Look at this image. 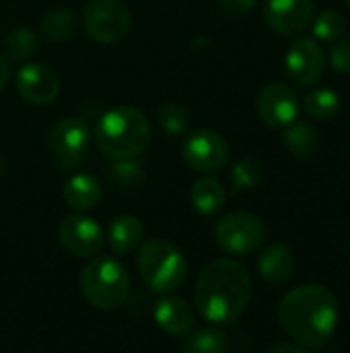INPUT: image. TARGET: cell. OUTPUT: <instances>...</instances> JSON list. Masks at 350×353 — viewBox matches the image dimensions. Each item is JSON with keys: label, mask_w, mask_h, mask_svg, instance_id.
<instances>
[{"label": "cell", "mask_w": 350, "mask_h": 353, "mask_svg": "<svg viewBox=\"0 0 350 353\" xmlns=\"http://www.w3.org/2000/svg\"><path fill=\"white\" fill-rule=\"evenodd\" d=\"M252 294L254 288L248 269L233 259H217L200 271L194 288V304L204 321L229 325L248 310Z\"/></svg>", "instance_id": "obj_1"}, {"label": "cell", "mask_w": 350, "mask_h": 353, "mask_svg": "<svg viewBox=\"0 0 350 353\" xmlns=\"http://www.w3.org/2000/svg\"><path fill=\"white\" fill-rule=\"evenodd\" d=\"M278 323L293 341L307 350H318L336 331L338 300L326 285H299L281 300Z\"/></svg>", "instance_id": "obj_2"}, {"label": "cell", "mask_w": 350, "mask_h": 353, "mask_svg": "<svg viewBox=\"0 0 350 353\" xmlns=\"http://www.w3.org/2000/svg\"><path fill=\"white\" fill-rule=\"evenodd\" d=\"M95 139L99 149L111 159H134L151 143V126L146 116L134 105H118L107 110L97 124Z\"/></svg>", "instance_id": "obj_3"}, {"label": "cell", "mask_w": 350, "mask_h": 353, "mask_svg": "<svg viewBox=\"0 0 350 353\" xmlns=\"http://www.w3.org/2000/svg\"><path fill=\"white\" fill-rule=\"evenodd\" d=\"M80 292L85 300L105 312H113L128 302L130 296V275L126 267L113 256L93 259L78 277Z\"/></svg>", "instance_id": "obj_4"}, {"label": "cell", "mask_w": 350, "mask_h": 353, "mask_svg": "<svg viewBox=\"0 0 350 353\" xmlns=\"http://www.w3.org/2000/svg\"><path fill=\"white\" fill-rule=\"evenodd\" d=\"M138 273L151 292L165 294L177 290L188 275L184 252L167 240H149L138 250Z\"/></svg>", "instance_id": "obj_5"}, {"label": "cell", "mask_w": 350, "mask_h": 353, "mask_svg": "<svg viewBox=\"0 0 350 353\" xmlns=\"http://www.w3.org/2000/svg\"><path fill=\"white\" fill-rule=\"evenodd\" d=\"M217 244L235 256H245L258 250L266 240V225L258 215L245 211H233L219 219L215 225Z\"/></svg>", "instance_id": "obj_6"}, {"label": "cell", "mask_w": 350, "mask_h": 353, "mask_svg": "<svg viewBox=\"0 0 350 353\" xmlns=\"http://www.w3.org/2000/svg\"><path fill=\"white\" fill-rule=\"evenodd\" d=\"M87 33L99 43L122 41L132 25L128 6L122 0H91L83 12Z\"/></svg>", "instance_id": "obj_7"}, {"label": "cell", "mask_w": 350, "mask_h": 353, "mask_svg": "<svg viewBox=\"0 0 350 353\" xmlns=\"http://www.w3.org/2000/svg\"><path fill=\"white\" fill-rule=\"evenodd\" d=\"M91 130L83 118L68 116L58 120L47 134V149L62 168H76L87 153Z\"/></svg>", "instance_id": "obj_8"}, {"label": "cell", "mask_w": 350, "mask_h": 353, "mask_svg": "<svg viewBox=\"0 0 350 353\" xmlns=\"http://www.w3.org/2000/svg\"><path fill=\"white\" fill-rule=\"evenodd\" d=\"M229 145L227 141L208 128L192 132L182 145V159L196 172L212 174L223 170L229 163Z\"/></svg>", "instance_id": "obj_9"}, {"label": "cell", "mask_w": 350, "mask_h": 353, "mask_svg": "<svg viewBox=\"0 0 350 353\" xmlns=\"http://www.w3.org/2000/svg\"><path fill=\"white\" fill-rule=\"evenodd\" d=\"M58 240L66 252L78 259H93L101 252L105 236L101 225L85 215L64 217L58 225Z\"/></svg>", "instance_id": "obj_10"}, {"label": "cell", "mask_w": 350, "mask_h": 353, "mask_svg": "<svg viewBox=\"0 0 350 353\" xmlns=\"http://www.w3.org/2000/svg\"><path fill=\"white\" fill-rule=\"evenodd\" d=\"M258 114L270 128H285L299 114V97L285 83H268L260 89L256 99Z\"/></svg>", "instance_id": "obj_11"}, {"label": "cell", "mask_w": 350, "mask_h": 353, "mask_svg": "<svg viewBox=\"0 0 350 353\" xmlns=\"http://www.w3.org/2000/svg\"><path fill=\"white\" fill-rule=\"evenodd\" d=\"M287 74L303 87H309L320 81L326 68V54L318 39L301 37L293 41V46L287 52Z\"/></svg>", "instance_id": "obj_12"}, {"label": "cell", "mask_w": 350, "mask_h": 353, "mask_svg": "<svg viewBox=\"0 0 350 353\" xmlns=\"http://www.w3.org/2000/svg\"><path fill=\"white\" fill-rule=\"evenodd\" d=\"M19 95L33 105H47L60 93V81L54 68L41 62H29L19 68L14 79Z\"/></svg>", "instance_id": "obj_13"}, {"label": "cell", "mask_w": 350, "mask_h": 353, "mask_svg": "<svg viewBox=\"0 0 350 353\" xmlns=\"http://www.w3.org/2000/svg\"><path fill=\"white\" fill-rule=\"evenodd\" d=\"M264 19L272 31L281 35H293L314 23L316 4L314 0H268Z\"/></svg>", "instance_id": "obj_14"}, {"label": "cell", "mask_w": 350, "mask_h": 353, "mask_svg": "<svg viewBox=\"0 0 350 353\" xmlns=\"http://www.w3.org/2000/svg\"><path fill=\"white\" fill-rule=\"evenodd\" d=\"M153 319L157 327L171 337H186L196 325L192 306L175 296L161 298L153 308Z\"/></svg>", "instance_id": "obj_15"}, {"label": "cell", "mask_w": 350, "mask_h": 353, "mask_svg": "<svg viewBox=\"0 0 350 353\" xmlns=\"http://www.w3.org/2000/svg\"><path fill=\"white\" fill-rule=\"evenodd\" d=\"M260 277L270 285H283L293 277L295 271V254L285 244L268 246L258 259Z\"/></svg>", "instance_id": "obj_16"}, {"label": "cell", "mask_w": 350, "mask_h": 353, "mask_svg": "<svg viewBox=\"0 0 350 353\" xmlns=\"http://www.w3.org/2000/svg\"><path fill=\"white\" fill-rule=\"evenodd\" d=\"M144 238V228L134 215H120L109 225V248L118 256H126L140 246Z\"/></svg>", "instance_id": "obj_17"}, {"label": "cell", "mask_w": 350, "mask_h": 353, "mask_svg": "<svg viewBox=\"0 0 350 353\" xmlns=\"http://www.w3.org/2000/svg\"><path fill=\"white\" fill-rule=\"evenodd\" d=\"M62 196H64V203L70 209L87 211V209H93L101 201V186L89 174H74L64 184Z\"/></svg>", "instance_id": "obj_18"}, {"label": "cell", "mask_w": 350, "mask_h": 353, "mask_svg": "<svg viewBox=\"0 0 350 353\" xmlns=\"http://www.w3.org/2000/svg\"><path fill=\"white\" fill-rule=\"evenodd\" d=\"M285 147L295 159H309L316 155L320 147V134L318 130L303 120H293L289 126H285Z\"/></svg>", "instance_id": "obj_19"}, {"label": "cell", "mask_w": 350, "mask_h": 353, "mask_svg": "<svg viewBox=\"0 0 350 353\" xmlns=\"http://www.w3.org/2000/svg\"><path fill=\"white\" fill-rule=\"evenodd\" d=\"M192 205L200 215H215L217 211L223 209L227 201V192L223 184L215 178H200L194 182L192 192H190Z\"/></svg>", "instance_id": "obj_20"}, {"label": "cell", "mask_w": 350, "mask_h": 353, "mask_svg": "<svg viewBox=\"0 0 350 353\" xmlns=\"http://www.w3.org/2000/svg\"><path fill=\"white\" fill-rule=\"evenodd\" d=\"M229 347V339L219 329H200L190 331L182 343L184 353H223Z\"/></svg>", "instance_id": "obj_21"}, {"label": "cell", "mask_w": 350, "mask_h": 353, "mask_svg": "<svg viewBox=\"0 0 350 353\" xmlns=\"http://www.w3.org/2000/svg\"><path fill=\"white\" fill-rule=\"evenodd\" d=\"M74 31V14L68 8H52L41 19V33L54 43L66 41Z\"/></svg>", "instance_id": "obj_22"}, {"label": "cell", "mask_w": 350, "mask_h": 353, "mask_svg": "<svg viewBox=\"0 0 350 353\" xmlns=\"http://www.w3.org/2000/svg\"><path fill=\"white\" fill-rule=\"evenodd\" d=\"M305 112L314 120H328L340 108V95L332 89H311L303 99Z\"/></svg>", "instance_id": "obj_23"}, {"label": "cell", "mask_w": 350, "mask_h": 353, "mask_svg": "<svg viewBox=\"0 0 350 353\" xmlns=\"http://www.w3.org/2000/svg\"><path fill=\"white\" fill-rule=\"evenodd\" d=\"M4 52L10 60H27L37 52V37L27 27H14L4 37Z\"/></svg>", "instance_id": "obj_24"}, {"label": "cell", "mask_w": 350, "mask_h": 353, "mask_svg": "<svg viewBox=\"0 0 350 353\" xmlns=\"http://www.w3.org/2000/svg\"><path fill=\"white\" fill-rule=\"evenodd\" d=\"M157 120L161 124V128L169 134H184L190 130V124H192V118H190V112L179 105V103H163L157 112Z\"/></svg>", "instance_id": "obj_25"}, {"label": "cell", "mask_w": 350, "mask_h": 353, "mask_svg": "<svg viewBox=\"0 0 350 353\" xmlns=\"http://www.w3.org/2000/svg\"><path fill=\"white\" fill-rule=\"evenodd\" d=\"M260 180H262V168L256 159L243 157V159L235 161V165L231 170V184H233L235 194L256 188L260 184Z\"/></svg>", "instance_id": "obj_26"}, {"label": "cell", "mask_w": 350, "mask_h": 353, "mask_svg": "<svg viewBox=\"0 0 350 353\" xmlns=\"http://www.w3.org/2000/svg\"><path fill=\"white\" fill-rule=\"evenodd\" d=\"M314 35L324 41L340 39L347 29V19L340 10H324L318 19H314Z\"/></svg>", "instance_id": "obj_27"}, {"label": "cell", "mask_w": 350, "mask_h": 353, "mask_svg": "<svg viewBox=\"0 0 350 353\" xmlns=\"http://www.w3.org/2000/svg\"><path fill=\"white\" fill-rule=\"evenodd\" d=\"M330 62L334 70L342 74H350V37L334 43V48L330 50Z\"/></svg>", "instance_id": "obj_28"}, {"label": "cell", "mask_w": 350, "mask_h": 353, "mask_svg": "<svg viewBox=\"0 0 350 353\" xmlns=\"http://www.w3.org/2000/svg\"><path fill=\"white\" fill-rule=\"evenodd\" d=\"M258 0H219L221 8L229 14H245L250 10H254Z\"/></svg>", "instance_id": "obj_29"}, {"label": "cell", "mask_w": 350, "mask_h": 353, "mask_svg": "<svg viewBox=\"0 0 350 353\" xmlns=\"http://www.w3.org/2000/svg\"><path fill=\"white\" fill-rule=\"evenodd\" d=\"M266 353H305L309 352L307 347L299 345L297 341L295 343H289V341H276V343H270L268 347H264Z\"/></svg>", "instance_id": "obj_30"}, {"label": "cell", "mask_w": 350, "mask_h": 353, "mask_svg": "<svg viewBox=\"0 0 350 353\" xmlns=\"http://www.w3.org/2000/svg\"><path fill=\"white\" fill-rule=\"evenodd\" d=\"M8 77H10V68H8V60L0 54V91L6 87L8 83Z\"/></svg>", "instance_id": "obj_31"}, {"label": "cell", "mask_w": 350, "mask_h": 353, "mask_svg": "<svg viewBox=\"0 0 350 353\" xmlns=\"http://www.w3.org/2000/svg\"><path fill=\"white\" fill-rule=\"evenodd\" d=\"M2 172H4V161L0 159V174H2Z\"/></svg>", "instance_id": "obj_32"}, {"label": "cell", "mask_w": 350, "mask_h": 353, "mask_svg": "<svg viewBox=\"0 0 350 353\" xmlns=\"http://www.w3.org/2000/svg\"><path fill=\"white\" fill-rule=\"evenodd\" d=\"M349 256H350V246H349Z\"/></svg>", "instance_id": "obj_33"}, {"label": "cell", "mask_w": 350, "mask_h": 353, "mask_svg": "<svg viewBox=\"0 0 350 353\" xmlns=\"http://www.w3.org/2000/svg\"><path fill=\"white\" fill-rule=\"evenodd\" d=\"M349 6H350V0H349Z\"/></svg>", "instance_id": "obj_34"}]
</instances>
